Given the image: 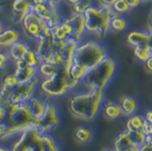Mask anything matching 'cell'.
<instances>
[{"mask_svg":"<svg viewBox=\"0 0 152 151\" xmlns=\"http://www.w3.org/2000/svg\"><path fill=\"white\" fill-rule=\"evenodd\" d=\"M102 90H86L73 95L69 101V109L73 116L83 120H92L103 104Z\"/></svg>","mask_w":152,"mask_h":151,"instance_id":"cell-1","label":"cell"},{"mask_svg":"<svg viewBox=\"0 0 152 151\" xmlns=\"http://www.w3.org/2000/svg\"><path fill=\"white\" fill-rule=\"evenodd\" d=\"M83 14L85 16L86 33L102 38L105 37L110 31L111 19L120 15L113 10L112 6L102 3L90 6Z\"/></svg>","mask_w":152,"mask_h":151,"instance_id":"cell-2","label":"cell"},{"mask_svg":"<svg viewBox=\"0 0 152 151\" xmlns=\"http://www.w3.org/2000/svg\"><path fill=\"white\" fill-rule=\"evenodd\" d=\"M117 69L115 60L109 55L97 66L91 69L81 81L86 90H104Z\"/></svg>","mask_w":152,"mask_h":151,"instance_id":"cell-3","label":"cell"},{"mask_svg":"<svg viewBox=\"0 0 152 151\" xmlns=\"http://www.w3.org/2000/svg\"><path fill=\"white\" fill-rule=\"evenodd\" d=\"M79 84L80 82L70 75L69 69L60 68L53 76L41 80L38 86L42 93L47 96L60 97L77 87Z\"/></svg>","mask_w":152,"mask_h":151,"instance_id":"cell-4","label":"cell"},{"mask_svg":"<svg viewBox=\"0 0 152 151\" xmlns=\"http://www.w3.org/2000/svg\"><path fill=\"white\" fill-rule=\"evenodd\" d=\"M108 56L106 49L94 40L83 41L78 44L73 59V63L80 65L86 69L97 66Z\"/></svg>","mask_w":152,"mask_h":151,"instance_id":"cell-5","label":"cell"},{"mask_svg":"<svg viewBox=\"0 0 152 151\" xmlns=\"http://www.w3.org/2000/svg\"><path fill=\"white\" fill-rule=\"evenodd\" d=\"M41 82L40 77L37 75L32 80L25 83H19L12 88L11 94L8 98V101L11 104H22L32 95L35 94L37 87Z\"/></svg>","mask_w":152,"mask_h":151,"instance_id":"cell-6","label":"cell"},{"mask_svg":"<svg viewBox=\"0 0 152 151\" xmlns=\"http://www.w3.org/2000/svg\"><path fill=\"white\" fill-rule=\"evenodd\" d=\"M20 24L25 35L28 37L37 41L40 39L45 28L48 27L45 22L32 11L26 14Z\"/></svg>","mask_w":152,"mask_h":151,"instance_id":"cell-7","label":"cell"},{"mask_svg":"<svg viewBox=\"0 0 152 151\" xmlns=\"http://www.w3.org/2000/svg\"><path fill=\"white\" fill-rule=\"evenodd\" d=\"M59 123L60 119L55 107L50 101H46L43 115L38 119H37L36 127L43 134L56 128Z\"/></svg>","mask_w":152,"mask_h":151,"instance_id":"cell-8","label":"cell"},{"mask_svg":"<svg viewBox=\"0 0 152 151\" xmlns=\"http://www.w3.org/2000/svg\"><path fill=\"white\" fill-rule=\"evenodd\" d=\"M42 133L36 126H30L21 132V136L16 142L11 151H30L31 148L40 139Z\"/></svg>","mask_w":152,"mask_h":151,"instance_id":"cell-9","label":"cell"},{"mask_svg":"<svg viewBox=\"0 0 152 151\" xmlns=\"http://www.w3.org/2000/svg\"><path fill=\"white\" fill-rule=\"evenodd\" d=\"M62 20L67 21L70 25L71 29H72V38L77 40L78 43L83 42L84 36L86 33L84 14L75 12Z\"/></svg>","mask_w":152,"mask_h":151,"instance_id":"cell-10","label":"cell"},{"mask_svg":"<svg viewBox=\"0 0 152 151\" xmlns=\"http://www.w3.org/2000/svg\"><path fill=\"white\" fill-rule=\"evenodd\" d=\"M54 42H55V39L53 37V34L51 36L43 37L38 40V44H37L35 52H36V54L40 62L46 61L47 59L53 53Z\"/></svg>","mask_w":152,"mask_h":151,"instance_id":"cell-11","label":"cell"},{"mask_svg":"<svg viewBox=\"0 0 152 151\" xmlns=\"http://www.w3.org/2000/svg\"><path fill=\"white\" fill-rule=\"evenodd\" d=\"M31 0H12L11 4L12 21L21 23L26 14L31 11Z\"/></svg>","mask_w":152,"mask_h":151,"instance_id":"cell-12","label":"cell"},{"mask_svg":"<svg viewBox=\"0 0 152 151\" xmlns=\"http://www.w3.org/2000/svg\"><path fill=\"white\" fill-rule=\"evenodd\" d=\"M15 69L13 71L19 83H25L32 80L37 76V68L26 64L23 61L15 62Z\"/></svg>","mask_w":152,"mask_h":151,"instance_id":"cell-13","label":"cell"},{"mask_svg":"<svg viewBox=\"0 0 152 151\" xmlns=\"http://www.w3.org/2000/svg\"><path fill=\"white\" fill-rule=\"evenodd\" d=\"M45 102L46 101H44L41 98L34 94L29 99H28L23 104L25 105L26 109L30 113V115L34 118L38 119L45 111Z\"/></svg>","mask_w":152,"mask_h":151,"instance_id":"cell-14","label":"cell"},{"mask_svg":"<svg viewBox=\"0 0 152 151\" xmlns=\"http://www.w3.org/2000/svg\"><path fill=\"white\" fill-rule=\"evenodd\" d=\"M151 36V34L148 30H146V31L134 30V31H131L127 35L126 40H127V43L134 48L136 46L149 44Z\"/></svg>","mask_w":152,"mask_h":151,"instance_id":"cell-15","label":"cell"},{"mask_svg":"<svg viewBox=\"0 0 152 151\" xmlns=\"http://www.w3.org/2000/svg\"><path fill=\"white\" fill-rule=\"evenodd\" d=\"M20 40V35L19 31L14 28H4L0 33V48H9Z\"/></svg>","mask_w":152,"mask_h":151,"instance_id":"cell-16","label":"cell"},{"mask_svg":"<svg viewBox=\"0 0 152 151\" xmlns=\"http://www.w3.org/2000/svg\"><path fill=\"white\" fill-rule=\"evenodd\" d=\"M8 49H9V52H8L9 58L12 59L14 62H16V61H21L23 59L25 53L30 48L26 43L20 40V41L14 43L13 44H12Z\"/></svg>","mask_w":152,"mask_h":151,"instance_id":"cell-17","label":"cell"},{"mask_svg":"<svg viewBox=\"0 0 152 151\" xmlns=\"http://www.w3.org/2000/svg\"><path fill=\"white\" fill-rule=\"evenodd\" d=\"M53 36L54 39L59 41L72 38V29L70 25L67 21L61 20L55 28H53Z\"/></svg>","mask_w":152,"mask_h":151,"instance_id":"cell-18","label":"cell"},{"mask_svg":"<svg viewBox=\"0 0 152 151\" xmlns=\"http://www.w3.org/2000/svg\"><path fill=\"white\" fill-rule=\"evenodd\" d=\"M119 106L121 108L122 114H124L127 117H131V116L134 115V113L137 110V107H138L136 100H134L133 97H130V96L123 97L120 101Z\"/></svg>","mask_w":152,"mask_h":151,"instance_id":"cell-19","label":"cell"},{"mask_svg":"<svg viewBox=\"0 0 152 151\" xmlns=\"http://www.w3.org/2000/svg\"><path fill=\"white\" fill-rule=\"evenodd\" d=\"M59 69H60L59 66L47 61H43L40 62L39 65L37 66V75L40 77V78L45 79L53 76L55 73L58 72Z\"/></svg>","mask_w":152,"mask_h":151,"instance_id":"cell-20","label":"cell"},{"mask_svg":"<svg viewBox=\"0 0 152 151\" xmlns=\"http://www.w3.org/2000/svg\"><path fill=\"white\" fill-rule=\"evenodd\" d=\"M103 104H104L103 114L106 118L110 120H113L122 115V110L119 105L113 103L111 101H108V102H105Z\"/></svg>","mask_w":152,"mask_h":151,"instance_id":"cell-21","label":"cell"},{"mask_svg":"<svg viewBox=\"0 0 152 151\" xmlns=\"http://www.w3.org/2000/svg\"><path fill=\"white\" fill-rule=\"evenodd\" d=\"M134 145L131 142L127 132L121 133L117 136V138L114 141V150L115 151H121L130 146Z\"/></svg>","mask_w":152,"mask_h":151,"instance_id":"cell-22","label":"cell"},{"mask_svg":"<svg viewBox=\"0 0 152 151\" xmlns=\"http://www.w3.org/2000/svg\"><path fill=\"white\" fill-rule=\"evenodd\" d=\"M126 132L133 144L138 147H142L146 144L147 135L142 130H134V131H126Z\"/></svg>","mask_w":152,"mask_h":151,"instance_id":"cell-23","label":"cell"},{"mask_svg":"<svg viewBox=\"0 0 152 151\" xmlns=\"http://www.w3.org/2000/svg\"><path fill=\"white\" fill-rule=\"evenodd\" d=\"M110 31L114 32H122L125 31L127 28V20L124 18L123 15H118L113 17L110 20Z\"/></svg>","mask_w":152,"mask_h":151,"instance_id":"cell-24","label":"cell"},{"mask_svg":"<svg viewBox=\"0 0 152 151\" xmlns=\"http://www.w3.org/2000/svg\"><path fill=\"white\" fill-rule=\"evenodd\" d=\"M134 56L136 57V59H138L139 61H141L142 62H145L151 56L149 44H145L134 47Z\"/></svg>","mask_w":152,"mask_h":151,"instance_id":"cell-25","label":"cell"},{"mask_svg":"<svg viewBox=\"0 0 152 151\" xmlns=\"http://www.w3.org/2000/svg\"><path fill=\"white\" fill-rule=\"evenodd\" d=\"M144 123V117L140 115H133L129 117L126 122V129L127 131H134V130H142Z\"/></svg>","mask_w":152,"mask_h":151,"instance_id":"cell-26","label":"cell"},{"mask_svg":"<svg viewBox=\"0 0 152 151\" xmlns=\"http://www.w3.org/2000/svg\"><path fill=\"white\" fill-rule=\"evenodd\" d=\"M41 141L44 151H60L57 143L52 136L46 133H43L41 136Z\"/></svg>","mask_w":152,"mask_h":151,"instance_id":"cell-27","label":"cell"},{"mask_svg":"<svg viewBox=\"0 0 152 151\" xmlns=\"http://www.w3.org/2000/svg\"><path fill=\"white\" fill-rule=\"evenodd\" d=\"M88 69H86V68L80 66V65H77V64H75L73 63L69 69V73L70 75L77 80H78L80 83L81 81L85 78V77L86 76V74L88 73Z\"/></svg>","mask_w":152,"mask_h":151,"instance_id":"cell-28","label":"cell"},{"mask_svg":"<svg viewBox=\"0 0 152 151\" xmlns=\"http://www.w3.org/2000/svg\"><path fill=\"white\" fill-rule=\"evenodd\" d=\"M92 137L91 131L86 127H79L75 132V138L80 143H86Z\"/></svg>","mask_w":152,"mask_h":151,"instance_id":"cell-29","label":"cell"},{"mask_svg":"<svg viewBox=\"0 0 152 151\" xmlns=\"http://www.w3.org/2000/svg\"><path fill=\"white\" fill-rule=\"evenodd\" d=\"M21 61H23L28 66L36 67V68H37V66L40 63V61H39L37 54H36V52L31 50V49L28 50V52L25 53V55H24V57H23V59Z\"/></svg>","mask_w":152,"mask_h":151,"instance_id":"cell-30","label":"cell"},{"mask_svg":"<svg viewBox=\"0 0 152 151\" xmlns=\"http://www.w3.org/2000/svg\"><path fill=\"white\" fill-rule=\"evenodd\" d=\"M94 4H95V0H79L75 4H73V8L76 12L84 13L87 8Z\"/></svg>","mask_w":152,"mask_h":151,"instance_id":"cell-31","label":"cell"},{"mask_svg":"<svg viewBox=\"0 0 152 151\" xmlns=\"http://www.w3.org/2000/svg\"><path fill=\"white\" fill-rule=\"evenodd\" d=\"M112 8L115 12H117L120 15H124L127 13L129 11H131L130 7L128 6L126 0H118L113 5Z\"/></svg>","mask_w":152,"mask_h":151,"instance_id":"cell-32","label":"cell"},{"mask_svg":"<svg viewBox=\"0 0 152 151\" xmlns=\"http://www.w3.org/2000/svg\"><path fill=\"white\" fill-rule=\"evenodd\" d=\"M19 84L14 73H10V74H6L4 78H3V85L2 86L6 87V88H10L12 89L13 87H15L17 85Z\"/></svg>","mask_w":152,"mask_h":151,"instance_id":"cell-33","label":"cell"},{"mask_svg":"<svg viewBox=\"0 0 152 151\" xmlns=\"http://www.w3.org/2000/svg\"><path fill=\"white\" fill-rule=\"evenodd\" d=\"M9 104V101L0 94V122L7 118Z\"/></svg>","mask_w":152,"mask_h":151,"instance_id":"cell-34","label":"cell"},{"mask_svg":"<svg viewBox=\"0 0 152 151\" xmlns=\"http://www.w3.org/2000/svg\"><path fill=\"white\" fill-rule=\"evenodd\" d=\"M8 60H9V55L0 51V69H4L7 66Z\"/></svg>","mask_w":152,"mask_h":151,"instance_id":"cell-35","label":"cell"},{"mask_svg":"<svg viewBox=\"0 0 152 151\" xmlns=\"http://www.w3.org/2000/svg\"><path fill=\"white\" fill-rule=\"evenodd\" d=\"M142 130L146 133V135H151L152 134V124L147 122L145 119H144V123H143V125H142Z\"/></svg>","mask_w":152,"mask_h":151,"instance_id":"cell-36","label":"cell"},{"mask_svg":"<svg viewBox=\"0 0 152 151\" xmlns=\"http://www.w3.org/2000/svg\"><path fill=\"white\" fill-rule=\"evenodd\" d=\"M126 1L127 4H128V6L130 7L131 10L135 9L136 7H138L140 5V4L142 2H143L142 0H126Z\"/></svg>","mask_w":152,"mask_h":151,"instance_id":"cell-37","label":"cell"},{"mask_svg":"<svg viewBox=\"0 0 152 151\" xmlns=\"http://www.w3.org/2000/svg\"><path fill=\"white\" fill-rule=\"evenodd\" d=\"M41 136H42V135H41ZM30 151H44L43 144H42V141H41V137H40V139L37 142V143L31 148Z\"/></svg>","mask_w":152,"mask_h":151,"instance_id":"cell-38","label":"cell"},{"mask_svg":"<svg viewBox=\"0 0 152 151\" xmlns=\"http://www.w3.org/2000/svg\"><path fill=\"white\" fill-rule=\"evenodd\" d=\"M147 30L149 32L152 33V9L151 10L149 15H148V20H147Z\"/></svg>","mask_w":152,"mask_h":151,"instance_id":"cell-39","label":"cell"},{"mask_svg":"<svg viewBox=\"0 0 152 151\" xmlns=\"http://www.w3.org/2000/svg\"><path fill=\"white\" fill-rule=\"evenodd\" d=\"M144 66L148 72L152 73V55L144 62Z\"/></svg>","mask_w":152,"mask_h":151,"instance_id":"cell-40","label":"cell"},{"mask_svg":"<svg viewBox=\"0 0 152 151\" xmlns=\"http://www.w3.org/2000/svg\"><path fill=\"white\" fill-rule=\"evenodd\" d=\"M144 119H145L147 122L152 124V110H149V111L146 112V114H145V116H144Z\"/></svg>","mask_w":152,"mask_h":151,"instance_id":"cell-41","label":"cell"},{"mask_svg":"<svg viewBox=\"0 0 152 151\" xmlns=\"http://www.w3.org/2000/svg\"><path fill=\"white\" fill-rule=\"evenodd\" d=\"M139 149H140V147L134 144V145H132V146H130V147H128V148H126V149H125V150L121 151H139Z\"/></svg>","mask_w":152,"mask_h":151,"instance_id":"cell-42","label":"cell"},{"mask_svg":"<svg viewBox=\"0 0 152 151\" xmlns=\"http://www.w3.org/2000/svg\"><path fill=\"white\" fill-rule=\"evenodd\" d=\"M139 151H152V146L148 145V144H145V145L140 147Z\"/></svg>","mask_w":152,"mask_h":151,"instance_id":"cell-43","label":"cell"},{"mask_svg":"<svg viewBox=\"0 0 152 151\" xmlns=\"http://www.w3.org/2000/svg\"><path fill=\"white\" fill-rule=\"evenodd\" d=\"M100 1H101V3H102V4H108V5L112 6L118 0H100Z\"/></svg>","mask_w":152,"mask_h":151,"instance_id":"cell-44","label":"cell"},{"mask_svg":"<svg viewBox=\"0 0 152 151\" xmlns=\"http://www.w3.org/2000/svg\"><path fill=\"white\" fill-rule=\"evenodd\" d=\"M6 5H7V4L4 0H0V11H2L4 8H5Z\"/></svg>","mask_w":152,"mask_h":151,"instance_id":"cell-45","label":"cell"},{"mask_svg":"<svg viewBox=\"0 0 152 151\" xmlns=\"http://www.w3.org/2000/svg\"><path fill=\"white\" fill-rule=\"evenodd\" d=\"M5 28H4V23H3V21L0 20V33Z\"/></svg>","mask_w":152,"mask_h":151,"instance_id":"cell-46","label":"cell"},{"mask_svg":"<svg viewBox=\"0 0 152 151\" xmlns=\"http://www.w3.org/2000/svg\"><path fill=\"white\" fill-rule=\"evenodd\" d=\"M47 1H49V2H52V3H54V4H59L60 3H61L63 0H47Z\"/></svg>","mask_w":152,"mask_h":151,"instance_id":"cell-47","label":"cell"},{"mask_svg":"<svg viewBox=\"0 0 152 151\" xmlns=\"http://www.w3.org/2000/svg\"><path fill=\"white\" fill-rule=\"evenodd\" d=\"M151 36V39H150V43H149V45H150V50H151V55H152V33Z\"/></svg>","mask_w":152,"mask_h":151,"instance_id":"cell-48","label":"cell"},{"mask_svg":"<svg viewBox=\"0 0 152 151\" xmlns=\"http://www.w3.org/2000/svg\"><path fill=\"white\" fill-rule=\"evenodd\" d=\"M65 1H67L68 3H69V4H75L77 2H78L79 0H65Z\"/></svg>","mask_w":152,"mask_h":151,"instance_id":"cell-49","label":"cell"},{"mask_svg":"<svg viewBox=\"0 0 152 151\" xmlns=\"http://www.w3.org/2000/svg\"><path fill=\"white\" fill-rule=\"evenodd\" d=\"M0 151H10L9 150H7L6 148H4V147H2V146H0Z\"/></svg>","mask_w":152,"mask_h":151,"instance_id":"cell-50","label":"cell"},{"mask_svg":"<svg viewBox=\"0 0 152 151\" xmlns=\"http://www.w3.org/2000/svg\"><path fill=\"white\" fill-rule=\"evenodd\" d=\"M102 151H115V150L113 149V150H111V149H104V150H102Z\"/></svg>","mask_w":152,"mask_h":151,"instance_id":"cell-51","label":"cell"},{"mask_svg":"<svg viewBox=\"0 0 152 151\" xmlns=\"http://www.w3.org/2000/svg\"><path fill=\"white\" fill-rule=\"evenodd\" d=\"M143 2H152V0H142Z\"/></svg>","mask_w":152,"mask_h":151,"instance_id":"cell-52","label":"cell"},{"mask_svg":"<svg viewBox=\"0 0 152 151\" xmlns=\"http://www.w3.org/2000/svg\"><path fill=\"white\" fill-rule=\"evenodd\" d=\"M151 135H152V134H151Z\"/></svg>","mask_w":152,"mask_h":151,"instance_id":"cell-53","label":"cell"}]
</instances>
